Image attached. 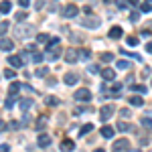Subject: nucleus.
<instances>
[{
    "label": "nucleus",
    "mask_w": 152,
    "mask_h": 152,
    "mask_svg": "<svg viewBox=\"0 0 152 152\" xmlns=\"http://www.w3.org/2000/svg\"><path fill=\"white\" fill-rule=\"evenodd\" d=\"M16 35L20 37V39H28L31 35H35V26L33 24H26L20 20V24H16V31H14Z\"/></svg>",
    "instance_id": "obj_1"
},
{
    "label": "nucleus",
    "mask_w": 152,
    "mask_h": 152,
    "mask_svg": "<svg viewBox=\"0 0 152 152\" xmlns=\"http://www.w3.org/2000/svg\"><path fill=\"white\" fill-rule=\"evenodd\" d=\"M73 97H75V102H89L91 99V91L87 87H79V89H75Z\"/></svg>",
    "instance_id": "obj_2"
},
{
    "label": "nucleus",
    "mask_w": 152,
    "mask_h": 152,
    "mask_svg": "<svg viewBox=\"0 0 152 152\" xmlns=\"http://www.w3.org/2000/svg\"><path fill=\"white\" fill-rule=\"evenodd\" d=\"M77 14H79V8H77L75 4H67V6L63 8V16H65V18H75Z\"/></svg>",
    "instance_id": "obj_3"
},
{
    "label": "nucleus",
    "mask_w": 152,
    "mask_h": 152,
    "mask_svg": "<svg viewBox=\"0 0 152 152\" xmlns=\"http://www.w3.org/2000/svg\"><path fill=\"white\" fill-rule=\"evenodd\" d=\"M130 148H132V144H130V140H126V138L116 140L112 144V150H130Z\"/></svg>",
    "instance_id": "obj_4"
},
{
    "label": "nucleus",
    "mask_w": 152,
    "mask_h": 152,
    "mask_svg": "<svg viewBox=\"0 0 152 152\" xmlns=\"http://www.w3.org/2000/svg\"><path fill=\"white\" fill-rule=\"evenodd\" d=\"M0 49H2V53H8V51L14 49V43L6 35H2V39H0Z\"/></svg>",
    "instance_id": "obj_5"
},
{
    "label": "nucleus",
    "mask_w": 152,
    "mask_h": 152,
    "mask_svg": "<svg viewBox=\"0 0 152 152\" xmlns=\"http://www.w3.org/2000/svg\"><path fill=\"white\" fill-rule=\"evenodd\" d=\"M81 24L85 26V28H97L102 23H99V18H95V16H91V18L87 16V18H83V20H81Z\"/></svg>",
    "instance_id": "obj_6"
},
{
    "label": "nucleus",
    "mask_w": 152,
    "mask_h": 152,
    "mask_svg": "<svg viewBox=\"0 0 152 152\" xmlns=\"http://www.w3.org/2000/svg\"><path fill=\"white\" fill-rule=\"evenodd\" d=\"M8 65L10 67H16V69H20L24 65V57H18V55H10L8 57Z\"/></svg>",
    "instance_id": "obj_7"
},
{
    "label": "nucleus",
    "mask_w": 152,
    "mask_h": 152,
    "mask_svg": "<svg viewBox=\"0 0 152 152\" xmlns=\"http://www.w3.org/2000/svg\"><path fill=\"white\" fill-rule=\"evenodd\" d=\"M112 114H114V105L112 104H107V105H104V107H102V110H99V116H102V120H110V118H112Z\"/></svg>",
    "instance_id": "obj_8"
},
{
    "label": "nucleus",
    "mask_w": 152,
    "mask_h": 152,
    "mask_svg": "<svg viewBox=\"0 0 152 152\" xmlns=\"http://www.w3.org/2000/svg\"><path fill=\"white\" fill-rule=\"evenodd\" d=\"M51 136H49V134H39V138H37V144H39V146H41V148H49V146H51Z\"/></svg>",
    "instance_id": "obj_9"
},
{
    "label": "nucleus",
    "mask_w": 152,
    "mask_h": 152,
    "mask_svg": "<svg viewBox=\"0 0 152 152\" xmlns=\"http://www.w3.org/2000/svg\"><path fill=\"white\" fill-rule=\"evenodd\" d=\"M63 81L67 83V85H75V83L79 81V77H77V73H73V71H69V73H65Z\"/></svg>",
    "instance_id": "obj_10"
},
{
    "label": "nucleus",
    "mask_w": 152,
    "mask_h": 152,
    "mask_svg": "<svg viewBox=\"0 0 152 152\" xmlns=\"http://www.w3.org/2000/svg\"><path fill=\"white\" fill-rule=\"evenodd\" d=\"M79 59V51H75V49H69L67 53H65V61L67 63H75Z\"/></svg>",
    "instance_id": "obj_11"
},
{
    "label": "nucleus",
    "mask_w": 152,
    "mask_h": 152,
    "mask_svg": "<svg viewBox=\"0 0 152 152\" xmlns=\"http://www.w3.org/2000/svg\"><path fill=\"white\" fill-rule=\"evenodd\" d=\"M122 35H124L122 26H112V28H110V33H107V37H110V39H120Z\"/></svg>",
    "instance_id": "obj_12"
},
{
    "label": "nucleus",
    "mask_w": 152,
    "mask_h": 152,
    "mask_svg": "<svg viewBox=\"0 0 152 152\" xmlns=\"http://www.w3.org/2000/svg\"><path fill=\"white\" fill-rule=\"evenodd\" d=\"M102 77H104V81H114V79H116V71L114 69H104L102 71Z\"/></svg>",
    "instance_id": "obj_13"
},
{
    "label": "nucleus",
    "mask_w": 152,
    "mask_h": 152,
    "mask_svg": "<svg viewBox=\"0 0 152 152\" xmlns=\"http://www.w3.org/2000/svg\"><path fill=\"white\" fill-rule=\"evenodd\" d=\"M128 102H130V105H134V107H142V105H144V99H142L140 95H132Z\"/></svg>",
    "instance_id": "obj_14"
},
{
    "label": "nucleus",
    "mask_w": 152,
    "mask_h": 152,
    "mask_svg": "<svg viewBox=\"0 0 152 152\" xmlns=\"http://www.w3.org/2000/svg\"><path fill=\"white\" fill-rule=\"evenodd\" d=\"M0 10H2V14H8V12L12 10L10 0H2V2H0Z\"/></svg>",
    "instance_id": "obj_15"
},
{
    "label": "nucleus",
    "mask_w": 152,
    "mask_h": 152,
    "mask_svg": "<svg viewBox=\"0 0 152 152\" xmlns=\"http://www.w3.org/2000/svg\"><path fill=\"white\" fill-rule=\"evenodd\" d=\"M102 136H104L105 140L114 138V128H110V126H104V128H102Z\"/></svg>",
    "instance_id": "obj_16"
},
{
    "label": "nucleus",
    "mask_w": 152,
    "mask_h": 152,
    "mask_svg": "<svg viewBox=\"0 0 152 152\" xmlns=\"http://www.w3.org/2000/svg\"><path fill=\"white\" fill-rule=\"evenodd\" d=\"M61 150H75V142L73 140H63L61 142Z\"/></svg>",
    "instance_id": "obj_17"
},
{
    "label": "nucleus",
    "mask_w": 152,
    "mask_h": 152,
    "mask_svg": "<svg viewBox=\"0 0 152 152\" xmlns=\"http://www.w3.org/2000/svg\"><path fill=\"white\" fill-rule=\"evenodd\" d=\"M91 130H94V124H83L81 128H79V134H81V136H87Z\"/></svg>",
    "instance_id": "obj_18"
},
{
    "label": "nucleus",
    "mask_w": 152,
    "mask_h": 152,
    "mask_svg": "<svg viewBox=\"0 0 152 152\" xmlns=\"http://www.w3.org/2000/svg\"><path fill=\"white\" fill-rule=\"evenodd\" d=\"M2 105H4V110H12V107H14V95H8Z\"/></svg>",
    "instance_id": "obj_19"
},
{
    "label": "nucleus",
    "mask_w": 152,
    "mask_h": 152,
    "mask_svg": "<svg viewBox=\"0 0 152 152\" xmlns=\"http://www.w3.org/2000/svg\"><path fill=\"white\" fill-rule=\"evenodd\" d=\"M20 110H23V112H26V110H28V107H31V105H33V99H28V97H24V99H20Z\"/></svg>",
    "instance_id": "obj_20"
},
{
    "label": "nucleus",
    "mask_w": 152,
    "mask_h": 152,
    "mask_svg": "<svg viewBox=\"0 0 152 152\" xmlns=\"http://www.w3.org/2000/svg\"><path fill=\"white\" fill-rule=\"evenodd\" d=\"M118 130H120V132H130L132 126H130L128 122H122V120H120V122H118Z\"/></svg>",
    "instance_id": "obj_21"
},
{
    "label": "nucleus",
    "mask_w": 152,
    "mask_h": 152,
    "mask_svg": "<svg viewBox=\"0 0 152 152\" xmlns=\"http://www.w3.org/2000/svg\"><path fill=\"white\" fill-rule=\"evenodd\" d=\"M35 75H37V77H47V75H49V69H47V67H39V69L35 71Z\"/></svg>",
    "instance_id": "obj_22"
},
{
    "label": "nucleus",
    "mask_w": 152,
    "mask_h": 152,
    "mask_svg": "<svg viewBox=\"0 0 152 152\" xmlns=\"http://www.w3.org/2000/svg\"><path fill=\"white\" fill-rule=\"evenodd\" d=\"M51 39H49L47 33H41V35H37V43H49Z\"/></svg>",
    "instance_id": "obj_23"
},
{
    "label": "nucleus",
    "mask_w": 152,
    "mask_h": 152,
    "mask_svg": "<svg viewBox=\"0 0 152 152\" xmlns=\"http://www.w3.org/2000/svg\"><path fill=\"white\" fill-rule=\"evenodd\" d=\"M132 89H134L136 94H146V91H148V87H146V85H132Z\"/></svg>",
    "instance_id": "obj_24"
},
{
    "label": "nucleus",
    "mask_w": 152,
    "mask_h": 152,
    "mask_svg": "<svg viewBox=\"0 0 152 152\" xmlns=\"http://www.w3.org/2000/svg\"><path fill=\"white\" fill-rule=\"evenodd\" d=\"M116 67H118V69H130V63H128V61H124V59H120V61L116 63Z\"/></svg>",
    "instance_id": "obj_25"
},
{
    "label": "nucleus",
    "mask_w": 152,
    "mask_h": 152,
    "mask_svg": "<svg viewBox=\"0 0 152 152\" xmlns=\"http://www.w3.org/2000/svg\"><path fill=\"white\" fill-rule=\"evenodd\" d=\"M45 99H47V105H59V99L55 95H47Z\"/></svg>",
    "instance_id": "obj_26"
},
{
    "label": "nucleus",
    "mask_w": 152,
    "mask_h": 152,
    "mask_svg": "<svg viewBox=\"0 0 152 152\" xmlns=\"http://www.w3.org/2000/svg\"><path fill=\"white\" fill-rule=\"evenodd\" d=\"M142 122V126H144V128H152V118H148V116H144L140 120Z\"/></svg>",
    "instance_id": "obj_27"
},
{
    "label": "nucleus",
    "mask_w": 152,
    "mask_h": 152,
    "mask_svg": "<svg viewBox=\"0 0 152 152\" xmlns=\"http://www.w3.org/2000/svg\"><path fill=\"white\" fill-rule=\"evenodd\" d=\"M18 89H20V83L14 81V83L10 85V91H8V94H10V95H16V94H18Z\"/></svg>",
    "instance_id": "obj_28"
},
{
    "label": "nucleus",
    "mask_w": 152,
    "mask_h": 152,
    "mask_svg": "<svg viewBox=\"0 0 152 152\" xmlns=\"http://www.w3.org/2000/svg\"><path fill=\"white\" fill-rule=\"evenodd\" d=\"M89 57H91V53H89L87 49H79V59H85V61H87Z\"/></svg>",
    "instance_id": "obj_29"
},
{
    "label": "nucleus",
    "mask_w": 152,
    "mask_h": 152,
    "mask_svg": "<svg viewBox=\"0 0 152 152\" xmlns=\"http://www.w3.org/2000/svg\"><path fill=\"white\" fill-rule=\"evenodd\" d=\"M130 20H132V23H138V20H140V12L132 10V12H130Z\"/></svg>",
    "instance_id": "obj_30"
},
{
    "label": "nucleus",
    "mask_w": 152,
    "mask_h": 152,
    "mask_svg": "<svg viewBox=\"0 0 152 152\" xmlns=\"http://www.w3.org/2000/svg\"><path fill=\"white\" fill-rule=\"evenodd\" d=\"M43 59H45V55H43V53H35V55H33V63H37V65H39V63H43Z\"/></svg>",
    "instance_id": "obj_31"
},
{
    "label": "nucleus",
    "mask_w": 152,
    "mask_h": 152,
    "mask_svg": "<svg viewBox=\"0 0 152 152\" xmlns=\"http://www.w3.org/2000/svg\"><path fill=\"white\" fill-rule=\"evenodd\" d=\"M140 10H142V12H152V4L146 0L144 4H140Z\"/></svg>",
    "instance_id": "obj_32"
},
{
    "label": "nucleus",
    "mask_w": 152,
    "mask_h": 152,
    "mask_svg": "<svg viewBox=\"0 0 152 152\" xmlns=\"http://www.w3.org/2000/svg\"><path fill=\"white\" fill-rule=\"evenodd\" d=\"M122 55H126V57H132V59H138V61H142V57L138 55V53H130V51H122Z\"/></svg>",
    "instance_id": "obj_33"
},
{
    "label": "nucleus",
    "mask_w": 152,
    "mask_h": 152,
    "mask_svg": "<svg viewBox=\"0 0 152 152\" xmlns=\"http://www.w3.org/2000/svg\"><path fill=\"white\" fill-rule=\"evenodd\" d=\"M102 61H104V63H112V61H114V55H112V53H104V55H102Z\"/></svg>",
    "instance_id": "obj_34"
},
{
    "label": "nucleus",
    "mask_w": 152,
    "mask_h": 152,
    "mask_svg": "<svg viewBox=\"0 0 152 152\" xmlns=\"http://www.w3.org/2000/svg\"><path fill=\"white\" fill-rule=\"evenodd\" d=\"M4 77H6V79H14V77H16V73H14L12 69H4Z\"/></svg>",
    "instance_id": "obj_35"
},
{
    "label": "nucleus",
    "mask_w": 152,
    "mask_h": 152,
    "mask_svg": "<svg viewBox=\"0 0 152 152\" xmlns=\"http://www.w3.org/2000/svg\"><path fill=\"white\" fill-rule=\"evenodd\" d=\"M45 126H47V120H45V116H41L37 120V128H45Z\"/></svg>",
    "instance_id": "obj_36"
},
{
    "label": "nucleus",
    "mask_w": 152,
    "mask_h": 152,
    "mask_svg": "<svg viewBox=\"0 0 152 152\" xmlns=\"http://www.w3.org/2000/svg\"><path fill=\"white\" fill-rule=\"evenodd\" d=\"M126 43H128L130 47H136V45H138V39H136V37H128V39H126Z\"/></svg>",
    "instance_id": "obj_37"
},
{
    "label": "nucleus",
    "mask_w": 152,
    "mask_h": 152,
    "mask_svg": "<svg viewBox=\"0 0 152 152\" xmlns=\"http://www.w3.org/2000/svg\"><path fill=\"white\" fill-rule=\"evenodd\" d=\"M112 91H114V95H118L122 91V83H114V85H112Z\"/></svg>",
    "instance_id": "obj_38"
},
{
    "label": "nucleus",
    "mask_w": 152,
    "mask_h": 152,
    "mask_svg": "<svg viewBox=\"0 0 152 152\" xmlns=\"http://www.w3.org/2000/svg\"><path fill=\"white\" fill-rule=\"evenodd\" d=\"M116 2H118V8H120V10H126V8H128L126 0H116Z\"/></svg>",
    "instance_id": "obj_39"
},
{
    "label": "nucleus",
    "mask_w": 152,
    "mask_h": 152,
    "mask_svg": "<svg viewBox=\"0 0 152 152\" xmlns=\"http://www.w3.org/2000/svg\"><path fill=\"white\" fill-rule=\"evenodd\" d=\"M28 118H31L28 114H24V116H23V120H20V124H23V126H28V122H31Z\"/></svg>",
    "instance_id": "obj_40"
},
{
    "label": "nucleus",
    "mask_w": 152,
    "mask_h": 152,
    "mask_svg": "<svg viewBox=\"0 0 152 152\" xmlns=\"http://www.w3.org/2000/svg\"><path fill=\"white\" fill-rule=\"evenodd\" d=\"M87 71H89V73H97V71H99V67H97V65H89V67H87Z\"/></svg>",
    "instance_id": "obj_41"
},
{
    "label": "nucleus",
    "mask_w": 152,
    "mask_h": 152,
    "mask_svg": "<svg viewBox=\"0 0 152 152\" xmlns=\"http://www.w3.org/2000/svg\"><path fill=\"white\" fill-rule=\"evenodd\" d=\"M16 20H26V12H18L16 14Z\"/></svg>",
    "instance_id": "obj_42"
},
{
    "label": "nucleus",
    "mask_w": 152,
    "mask_h": 152,
    "mask_svg": "<svg viewBox=\"0 0 152 152\" xmlns=\"http://www.w3.org/2000/svg\"><path fill=\"white\" fill-rule=\"evenodd\" d=\"M18 4H20L23 8H28V4H31V0H18Z\"/></svg>",
    "instance_id": "obj_43"
},
{
    "label": "nucleus",
    "mask_w": 152,
    "mask_h": 152,
    "mask_svg": "<svg viewBox=\"0 0 152 152\" xmlns=\"http://www.w3.org/2000/svg\"><path fill=\"white\" fill-rule=\"evenodd\" d=\"M6 31H8V23L2 20V35H6Z\"/></svg>",
    "instance_id": "obj_44"
},
{
    "label": "nucleus",
    "mask_w": 152,
    "mask_h": 152,
    "mask_svg": "<svg viewBox=\"0 0 152 152\" xmlns=\"http://www.w3.org/2000/svg\"><path fill=\"white\" fill-rule=\"evenodd\" d=\"M120 116H124V118H130V110H122V112H120Z\"/></svg>",
    "instance_id": "obj_45"
},
{
    "label": "nucleus",
    "mask_w": 152,
    "mask_h": 152,
    "mask_svg": "<svg viewBox=\"0 0 152 152\" xmlns=\"http://www.w3.org/2000/svg\"><path fill=\"white\" fill-rule=\"evenodd\" d=\"M43 4H45V0H39V2H37V10H41V8H43Z\"/></svg>",
    "instance_id": "obj_46"
},
{
    "label": "nucleus",
    "mask_w": 152,
    "mask_h": 152,
    "mask_svg": "<svg viewBox=\"0 0 152 152\" xmlns=\"http://www.w3.org/2000/svg\"><path fill=\"white\" fill-rule=\"evenodd\" d=\"M132 6H140V0H128Z\"/></svg>",
    "instance_id": "obj_47"
},
{
    "label": "nucleus",
    "mask_w": 152,
    "mask_h": 152,
    "mask_svg": "<svg viewBox=\"0 0 152 152\" xmlns=\"http://www.w3.org/2000/svg\"><path fill=\"white\" fill-rule=\"evenodd\" d=\"M146 53H152V41L148 43V45H146Z\"/></svg>",
    "instance_id": "obj_48"
},
{
    "label": "nucleus",
    "mask_w": 152,
    "mask_h": 152,
    "mask_svg": "<svg viewBox=\"0 0 152 152\" xmlns=\"http://www.w3.org/2000/svg\"><path fill=\"white\" fill-rule=\"evenodd\" d=\"M104 2H112V0H104Z\"/></svg>",
    "instance_id": "obj_49"
}]
</instances>
